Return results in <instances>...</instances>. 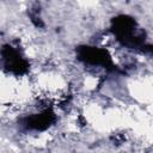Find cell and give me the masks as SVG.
Instances as JSON below:
<instances>
[{
	"mask_svg": "<svg viewBox=\"0 0 153 153\" xmlns=\"http://www.w3.org/2000/svg\"><path fill=\"white\" fill-rule=\"evenodd\" d=\"M111 29L122 45L130 49L151 51V45L145 44V32L139 30L136 22L128 16H118L112 19Z\"/></svg>",
	"mask_w": 153,
	"mask_h": 153,
	"instance_id": "1",
	"label": "cell"
},
{
	"mask_svg": "<svg viewBox=\"0 0 153 153\" xmlns=\"http://www.w3.org/2000/svg\"><path fill=\"white\" fill-rule=\"evenodd\" d=\"M78 59L85 63L93 65V66H102L108 69H114V63L111 61L110 55L106 50L97 48V47H79L76 50Z\"/></svg>",
	"mask_w": 153,
	"mask_h": 153,
	"instance_id": "2",
	"label": "cell"
},
{
	"mask_svg": "<svg viewBox=\"0 0 153 153\" xmlns=\"http://www.w3.org/2000/svg\"><path fill=\"white\" fill-rule=\"evenodd\" d=\"M0 54H1L2 62H4V67L10 73L16 74V75H22L26 73L29 68V63L16 48H13L10 44H6L1 48Z\"/></svg>",
	"mask_w": 153,
	"mask_h": 153,
	"instance_id": "3",
	"label": "cell"
},
{
	"mask_svg": "<svg viewBox=\"0 0 153 153\" xmlns=\"http://www.w3.org/2000/svg\"><path fill=\"white\" fill-rule=\"evenodd\" d=\"M55 122V115L50 110H45L41 114H35L24 118L23 123L27 129L45 130Z\"/></svg>",
	"mask_w": 153,
	"mask_h": 153,
	"instance_id": "4",
	"label": "cell"
},
{
	"mask_svg": "<svg viewBox=\"0 0 153 153\" xmlns=\"http://www.w3.org/2000/svg\"><path fill=\"white\" fill-rule=\"evenodd\" d=\"M29 17H30L32 24H33L36 27H42V26H43V22H42L41 17H39V11H38V8H37L36 6L30 10Z\"/></svg>",
	"mask_w": 153,
	"mask_h": 153,
	"instance_id": "5",
	"label": "cell"
}]
</instances>
